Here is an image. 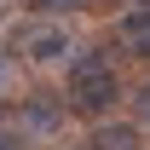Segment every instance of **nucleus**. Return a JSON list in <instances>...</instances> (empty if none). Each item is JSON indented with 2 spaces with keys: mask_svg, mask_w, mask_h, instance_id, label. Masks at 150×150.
Returning a JSON list of instances; mask_svg holds the SVG:
<instances>
[{
  "mask_svg": "<svg viewBox=\"0 0 150 150\" xmlns=\"http://www.w3.org/2000/svg\"><path fill=\"white\" fill-rule=\"evenodd\" d=\"M64 93H69V115L81 121H110V110L121 104V75L104 52H75L69 75H64Z\"/></svg>",
  "mask_w": 150,
  "mask_h": 150,
  "instance_id": "1",
  "label": "nucleus"
},
{
  "mask_svg": "<svg viewBox=\"0 0 150 150\" xmlns=\"http://www.w3.org/2000/svg\"><path fill=\"white\" fill-rule=\"evenodd\" d=\"M12 58H23V64H64L69 58L75 64V40L64 23L52 18H23L18 29H12Z\"/></svg>",
  "mask_w": 150,
  "mask_h": 150,
  "instance_id": "2",
  "label": "nucleus"
},
{
  "mask_svg": "<svg viewBox=\"0 0 150 150\" xmlns=\"http://www.w3.org/2000/svg\"><path fill=\"white\" fill-rule=\"evenodd\" d=\"M115 40H121L133 58H144V64H150V6H133L127 18L115 23Z\"/></svg>",
  "mask_w": 150,
  "mask_h": 150,
  "instance_id": "3",
  "label": "nucleus"
},
{
  "mask_svg": "<svg viewBox=\"0 0 150 150\" xmlns=\"http://www.w3.org/2000/svg\"><path fill=\"white\" fill-rule=\"evenodd\" d=\"M87 144L93 150H144V133L133 127V121H98Z\"/></svg>",
  "mask_w": 150,
  "mask_h": 150,
  "instance_id": "4",
  "label": "nucleus"
},
{
  "mask_svg": "<svg viewBox=\"0 0 150 150\" xmlns=\"http://www.w3.org/2000/svg\"><path fill=\"white\" fill-rule=\"evenodd\" d=\"M18 121H23V127H40V133H46V127H58V98L35 93L29 104H18Z\"/></svg>",
  "mask_w": 150,
  "mask_h": 150,
  "instance_id": "5",
  "label": "nucleus"
},
{
  "mask_svg": "<svg viewBox=\"0 0 150 150\" xmlns=\"http://www.w3.org/2000/svg\"><path fill=\"white\" fill-rule=\"evenodd\" d=\"M23 144H29V127L12 110H0V150H23Z\"/></svg>",
  "mask_w": 150,
  "mask_h": 150,
  "instance_id": "6",
  "label": "nucleus"
},
{
  "mask_svg": "<svg viewBox=\"0 0 150 150\" xmlns=\"http://www.w3.org/2000/svg\"><path fill=\"white\" fill-rule=\"evenodd\" d=\"M98 0H29L35 18H52V12H93Z\"/></svg>",
  "mask_w": 150,
  "mask_h": 150,
  "instance_id": "7",
  "label": "nucleus"
},
{
  "mask_svg": "<svg viewBox=\"0 0 150 150\" xmlns=\"http://www.w3.org/2000/svg\"><path fill=\"white\" fill-rule=\"evenodd\" d=\"M18 87V58L12 52H0V104H6V93Z\"/></svg>",
  "mask_w": 150,
  "mask_h": 150,
  "instance_id": "8",
  "label": "nucleus"
},
{
  "mask_svg": "<svg viewBox=\"0 0 150 150\" xmlns=\"http://www.w3.org/2000/svg\"><path fill=\"white\" fill-rule=\"evenodd\" d=\"M133 110H139V115H144V121H150V81H144V87H139V93H133Z\"/></svg>",
  "mask_w": 150,
  "mask_h": 150,
  "instance_id": "9",
  "label": "nucleus"
},
{
  "mask_svg": "<svg viewBox=\"0 0 150 150\" xmlns=\"http://www.w3.org/2000/svg\"><path fill=\"white\" fill-rule=\"evenodd\" d=\"M0 6H6V0H0Z\"/></svg>",
  "mask_w": 150,
  "mask_h": 150,
  "instance_id": "10",
  "label": "nucleus"
}]
</instances>
